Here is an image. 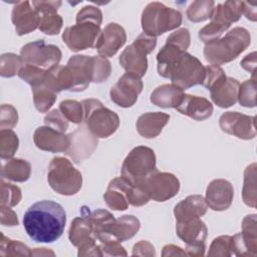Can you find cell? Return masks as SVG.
<instances>
[{"label": "cell", "mask_w": 257, "mask_h": 257, "mask_svg": "<svg viewBox=\"0 0 257 257\" xmlns=\"http://www.w3.org/2000/svg\"><path fill=\"white\" fill-rule=\"evenodd\" d=\"M158 73L180 88L202 84L205 66L194 55L177 46L165 44L157 54Z\"/></svg>", "instance_id": "cell-1"}, {"label": "cell", "mask_w": 257, "mask_h": 257, "mask_svg": "<svg viewBox=\"0 0 257 257\" xmlns=\"http://www.w3.org/2000/svg\"><path fill=\"white\" fill-rule=\"evenodd\" d=\"M66 214L63 207L53 201L43 200L32 204L23 216V226L28 236L38 243H52L63 233Z\"/></svg>", "instance_id": "cell-2"}, {"label": "cell", "mask_w": 257, "mask_h": 257, "mask_svg": "<svg viewBox=\"0 0 257 257\" xmlns=\"http://www.w3.org/2000/svg\"><path fill=\"white\" fill-rule=\"evenodd\" d=\"M251 36L247 29L234 27L219 39L207 43L204 47L205 59L213 65H221L236 59L250 45Z\"/></svg>", "instance_id": "cell-3"}, {"label": "cell", "mask_w": 257, "mask_h": 257, "mask_svg": "<svg viewBox=\"0 0 257 257\" xmlns=\"http://www.w3.org/2000/svg\"><path fill=\"white\" fill-rule=\"evenodd\" d=\"M141 21L144 33L157 37L178 28L182 24V14L161 2H151L145 7Z\"/></svg>", "instance_id": "cell-4"}, {"label": "cell", "mask_w": 257, "mask_h": 257, "mask_svg": "<svg viewBox=\"0 0 257 257\" xmlns=\"http://www.w3.org/2000/svg\"><path fill=\"white\" fill-rule=\"evenodd\" d=\"M81 103L84 111L83 121L94 137L107 138L117 131L119 117L113 110L105 107L96 98L83 99Z\"/></svg>", "instance_id": "cell-5"}, {"label": "cell", "mask_w": 257, "mask_h": 257, "mask_svg": "<svg viewBox=\"0 0 257 257\" xmlns=\"http://www.w3.org/2000/svg\"><path fill=\"white\" fill-rule=\"evenodd\" d=\"M47 181L56 193L63 196L75 195L82 186V175L70 161L62 157H55L48 166Z\"/></svg>", "instance_id": "cell-6"}, {"label": "cell", "mask_w": 257, "mask_h": 257, "mask_svg": "<svg viewBox=\"0 0 257 257\" xmlns=\"http://www.w3.org/2000/svg\"><path fill=\"white\" fill-rule=\"evenodd\" d=\"M157 170L155 152L145 146L134 148L123 160L121 177L131 185L139 186L151 173Z\"/></svg>", "instance_id": "cell-7"}, {"label": "cell", "mask_w": 257, "mask_h": 257, "mask_svg": "<svg viewBox=\"0 0 257 257\" xmlns=\"http://www.w3.org/2000/svg\"><path fill=\"white\" fill-rule=\"evenodd\" d=\"M89 208H81V216L71 222L68 232L70 243L78 248L77 256H102L98 243L93 233L92 223L89 218Z\"/></svg>", "instance_id": "cell-8"}, {"label": "cell", "mask_w": 257, "mask_h": 257, "mask_svg": "<svg viewBox=\"0 0 257 257\" xmlns=\"http://www.w3.org/2000/svg\"><path fill=\"white\" fill-rule=\"evenodd\" d=\"M157 45V38L149 36L144 32L120 53L118 57L121 67L130 73L142 77L148 70L147 55L150 54Z\"/></svg>", "instance_id": "cell-9"}, {"label": "cell", "mask_w": 257, "mask_h": 257, "mask_svg": "<svg viewBox=\"0 0 257 257\" xmlns=\"http://www.w3.org/2000/svg\"><path fill=\"white\" fill-rule=\"evenodd\" d=\"M20 56L25 64L48 70L58 65L61 60V50L53 44H46L44 40H36L22 46Z\"/></svg>", "instance_id": "cell-10"}, {"label": "cell", "mask_w": 257, "mask_h": 257, "mask_svg": "<svg viewBox=\"0 0 257 257\" xmlns=\"http://www.w3.org/2000/svg\"><path fill=\"white\" fill-rule=\"evenodd\" d=\"M139 186L145 191L150 200L165 202L178 194L180 190V181L171 173L159 172L156 170Z\"/></svg>", "instance_id": "cell-11"}, {"label": "cell", "mask_w": 257, "mask_h": 257, "mask_svg": "<svg viewBox=\"0 0 257 257\" xmlns=\"http://www.w3.org/2000/svg\"><path fill=\"white\" fill-rule=\"evenodd\" d=\"M100 33V26L96 23L81 21L66 27L62 33V40L71 51L78 52L95 47Z\"/></svg>", "instance_id": "cell-12"}, {"label": "cell", "mask_w": 257, "mask_h": 257, "mask_svg": "<svg viewBox=\"0 0 257 257\" xmlns=\"http://www.w3.org/2000/svg\"><path fill=\"white\" fill-rule=\"evenodd\" d=\"M176 232L178 237L186 244L187 255L203 256L205 254V241L208 229L200 218L176 222Z\"/></svg>", "instance_id": "cell-13"}, {"label": "cell", "mask_w": 257, "mask_h": 257, "mask_svg": "<svg viewBox=\"0 0 257 257\" xmlns=\"http://www.w3.org/2000/svg\"><path fill=\"white\" fill-rule=\"evenodd\" d=\"M142 77L137 74L125 72L109 90L110 99L120 107H131L143 90Z\"/></svg>", "instance_id": "cell-14"}, {"label": "cell", "mask_w": 257, "mask_h": 257, "mask_svg": "<svg viewBox=\"0 0 257 257\" xmlns=\"http://www.w3.org/2000/svg\"><path fill=\"white\" fill-rule=\"evenodd\" d=\"M255 118L237 111H227L221 115L219 125L226 134L242 140H253L256 137Z\"/></svg>", "instance_id": "cell-15"}, {"label": "cell", "mask_w": 257, "mask_h": 257, "mask_svg": "<svg viewBox=\"0 0 257 257\" xmlns=\"http://www.w3.org/2000/svg\"><path fill=\"white\" fill-rule=\"evenodd\" d=\"M233 254L236 256L257 255L256 215L250 214L242 221V232L232 236Z\"/></svg>", "instance_id": "cell-16"}, {"label": "cell", "mask_w": 257, "mask_h": 257, "mask_svg": "<svg viewBox=\"0 0 257 257\" xmlns=\"http://www.w3.org/2000/svg\"><path fill=\"white\" fill-rule=\"evenodd\" d=\"M70 146L66 155L75 163H79L89 158L97 147V138L94 137L86 127L80 126L69 134Z\"/></svg>", "instance_id": "cell-17"}, {"label": "cell", "mask_w": 257, "mask_h": 257, "mask_svg": "<svg viewBox=\"0 0 257 257\" xmlns=\"http://www.w3.org/2000/svg\"><path fill=\"white\" fill-rule=\"evenodd\" d=\"M33 141L39 150L51 153H66L70 146L68 135L47 125L39 126L35 130Z\"/></svg>", "instance_id": "cell-18"}, {"label": "cell", "mask_w": 257, "mask_h": 257, "mask_svg": "<svg viewBox=\"0 0 257 257\" xmlns=\"http://www.w3.org/2000/svg\"><path fill=\"white\" fill-rule=\"evenodd\" d=\"M234 189L232 184L224 179L213 180L207 187L205 201L213 211L227 210L233 201Z\"/></svg>", "instance_id": "cell-19"}, {"label": "cell", "mask_w": 257, "mask_h": 257, "mask_svg": "<svg viewBox=\"0 0 257 257\" xmlns=\"http://www.w3.org/2000/svg\"><path fill=\"white\" fill-rule=\"evenodd\" d=\"M126 40L125 30L117 23H108L102 30L95 45L99 55L103 57L113 56Z\"/></svg>", "instance_id": "cell-20"}, {"label": "cell", "mask_w": 257, "mask_h": 257, "mask_svg": "<svg viewBox=\"0 0 257 257\" xmlns=\"http://www.w3.org/2000/svg\"><path fill=\"white\" fill-rule=\"evenodd\" d=\"M11 20L19 36L28 34L39 27L40 16L29 1L18 2L12 9Z\"/></svg>", "instance_id": "cell-21"}, {"label": "cell", "mask_w": 257, "mask_h": 257, "mask_svg": "<svg viewBox=\"0 0 257 257\" xmlns=\"http://www.w3.org/2000/svg\"><path fill=\"white\" fill-rule=\"evenodd\" d=\"M133 185H131L122 177L111 180L103 195L106 205L114 211H124L130 205V193Z\"/></svg>", "instance_id": "cell-22"}, {"label": "cell", "mask_w": 257, "mask_h": 257, "mask_svg": "<svg viewBox=\"0 0 257 257\" xmlns=\"http://www.w3.org/2000/svg\"><path fill=\"white\" fill-rule=\"evenodd\" d=\"M239 85L237 79L225 75L209 89L213 102L222 108L234 105L237 101Z\"/></svg>", "instance_id": "cell-23"}, {"label": "cell", "mask_w": 257, "mask_h": 257, "mask_svg": "<svg viewBox=\"0 0 257 257\" xmlns=\"http://www.w3.org/2000/svg\"><path fill=\"white\" fill-rule=\"evenodd\" d=\"M176 109L195 120H205L212 115L213 104L205 97L184 94L181 103Z\"/></svg>", "instance_id": "cell-24"}, {"label": "cell", "mask_w": 257, "mask_h": 257, "mask_svg": "<svg viewBox=\"0 0 257 257\" xmlns=\"http://www.w3.org/2000/svg\"><path fill=\"white\" fill-rule=\"evenodd\" d=\"M208 206L201 195H191L178 203L174 208L176 222H185L200 218L207 213Z\"/></svg>", "instance_id": "cell-25"}, {"label": "cell", "mask_w": 257, "mask_h": 257, "mask_svg": "<svg viewBox=\"0 0 257 257\" xmlns=\"http://www.w3.org/2000/svg\"><path fill=\"white\" fill-rule=\"evenodd\" d=\"M170 115L165 112H146L139 116L137 120V131L145 139L158 137L164 126L169 122Z\"/></svg>", "instance_id": "cell-26"}, {"label": "cell", "mask_w": 257, "mask_h": 257, "mask_svg": "<svg viewBox=\"0 0 257 257\" xmlns=\"http://www.w3.org/2000/svg\"><path fill=\"white\" fill-rule=\"evenodd\" d=\"M184 94V90L173 83L163 84L155 88L151 93L150 100L153 104L159 107L177 108L181 103Z\"/></svg>", "instance_id": "cell-27"}, {"label": "cell", "mask_w": 257, "mask_h": 257, "mask_svg": "<svg viewBox=\"0 0 257 257\" xmlns=\"http://www.w3.org/2000/svg\"><path fill=\"white\" fill-rule=\"evenodd\" d=\"M140 227L141 223L137 217L133 215H123L118 219H115L109 227L107 234L103 236H110L119 242H123L133 238L140 230Z\"/></svg>", "instance_id": "cell-28"}, {"label": "cell", "mask_w": 257, "mask_h": 257, "mask_svg": "<svg viewBox=\"0 0 257 257\" xmlns=\"http://www.w3.org/2000/svg\"><path fill=\"white\" fill-rule=\"evenodd\" d=\"M244 11V1L229 0L225 3L218 4L213 11L211 20L229 28L232 23L237 22Z\"/></svg>", "instance_id": "cell-29"}, {"label": "cell", "mask_w": 257, "mask_h": 257, "mask_svg": "<svg viewBox=\"0 0 257 257\" xmlns=\"http://www.w3.org/2000/svg\"><path fill=\"white\" fill-rule=\"evenodd\" d=\"M31 166L22 159L11 158L7 162H3L1 169L2 179H7L12 182L23 183L30 178Z\"/></svg>", "instance_id": "cell-30"}, {"label": "cell", "mask_w": 257, "mask_h": 257, "mask_svg": "<svg viewBox=\"0 0 257 257\" xmlns=\"http://www.w3.org/2000/svg\"><path fill=\"white\" fill-rule=\"evenodd\" d=\"M215 8V2L212 0H198L190 4L187 9V18L191 22H202L211 19Z\"/></svg>", "instance_id": "cell-31"}, {"label": "cell", "mask_w": 257, "mask_h": 257, "mask_svg": "<svg viewBox=\"0 0 257 257\" xmlns=\"http://www.w3.org/2000/svg\"><path fill=\"white\" fill-rule=\"evenodd\" d=\"M242 197L247 206L256 207V163H252L245 169Z\"/></svg>", "instance_id": "cell-32"}, {"label": "cell", "mask_w": 257, "mask_h": 257, "mask_svg": "<svg viewBox=\"0 0 257 257\" xmlns=\"http://www.w3.org/2000/svg\"><path fill=\"white\" fill-rule=\"evenodd\" d=\"M33 102L39 112H47L56 100V93L44 83L32 86Z\"/></svg>", "instance_id": "cell-33"}, {"label": "cell", "mask_w": 257, "mask_h": 257, "mask_svg": "<svg viewBox=\"0 0 257 257\" xmlns=\"http://www.w3.org/2000/svg\"><path fill=\"white\" fill-rule=\"evenodd\" d=\"M89 218L92 223L93 233L96 239L100 236L106 235L109 227L115 221L113 215L103 209H97L93 212H89Z\"/></svg>", "instance_id": "cell-34"}, {"label": "cell", "mask_w": 257, "mask_h": 257, "mask_svg": "<svg viewBox=\"0 0 257 257\" xmlns=\"http://www.w3.org/2000/svg\"><path fill=\"white\" fill-rule=\"evenodd\" d=\"M30 248L17 240H11L1 233L0 241V256H31Z\"/></svg>", "instance_id": "cell-35"}, {"label": "cell", "mask_w": 257, "mask_h": 257, "mask_svg": "<svg viewBox=\"0 0 257 257\" xmlns=\"http://www.w3.org/2000/svg\"><path fill=\"white\" fill-rule=\"evenodd\" d=\"M19 146L17 135L12 130H1L0 132V157L4 160L11 159Z\"/></svg>", "instance_id": "cell-36"}, {"label": "cell", "mask_w": 257, "mask_h": 257, "mask_svg": "<svg viewBox=\"0 0 257 257\" xmlns=\"http://www.w3.org/2000/svg\"><path fill=\"white\" fill-rule=\"evenodd\" d=\"M24 64L21 56L14 53H4L0 57V74L3 77H12L19 73Z\"/></svg>", "instance_id": "cell-37"}, {"label": "cell", "mask_w": 257, "mask_h": 257, "mask_svg": "<svg viewBox=\"0 0 257 257\" xmlns=\"http://www.w3.org/2000/svg\"><path fill=\"white\" fill-rule=\"evenodd\" d=\"M59 111L72 123H81L84 118L82 103L73 99H65L59 103Z\"/></svg>", "instance_id": "cell-38"}, {"label": "cell", "mask_w": 257, "mask_h": 257, "mask_svg": "<svg viewBox=\"0 0 257 257\" xmlns=\"http://www.w3.org/2000/svg\"><path fill=\"white\" fill-rule=\"evenodd\" d=\"M40 23L39 30L47 35H57L63 24L62 17L57 12H47L39 14Z\"/></svg>", "instance_id": "cell-39"}, {"label": "cell", "mask_w": 257, "mask_h": 257, "mask_svg": "<svg viewBox=\"0 0 257 257\" xmlns=\"http://www.w3.org/2000/svg\"><path fill=\"white\" fill-rule=\"evenodd\" d=\"M237 100L244 107L256 105V78L247 79L239 85Z\"/></svg>", "instance_id": "cell-40"}, {"label": "cell", "mask_w": 257, "mask_h": 257, "mask_svg": "<svg viewBox=\"0 0 257 257\" xmlns=\"http://www.w3.org/2000/svg\"><path fill=\"white\" fill-rule=\"evenodd\" d=\"M92 66V82L101 83L105 81L111 72L110 62L101 55L91 56Z\"/></svg>", "instance_id": "cell-41"}, {"label": "cell", "mask_w": 257, "mask_h": 257, "mask_svg": "<svg viewBox=\"0 0 257 257\" xmlns=\"http://www.w3.org/2000/svg\"><path fill=\"white\" fill-rule=\"evenodd\" d=\"M233 254V242L232 236L223 235L215 238L209 248L208 256H232Z\"/></svg>", "instance_id": "cell-42"}, {"label": "cell", "mask_w": 257, "mask_h": 257, "mask_svg": "<svg viewBox=\"0 0 257 257\" xmlns=\"http://www.w3.org/2000/svg\"><path fill=\"white\" fill-rule=\"evenodd\" d=\"M22 198L19 187L1 180V206L14 207L19 204Z\"/></svg>", "instance_id": "cell-43"}, {"label": "cell", "mask_w": 257, "mask_h": 257, "mask_svg": "<svg viewBox=\"0 0 257 257\" xmlns=\"http://www.w3.org/2000/svg\"><path fill=\"white\" fill-rule=\"evenodd\" d=\"M46 71L47 70L39 68L37 66L25 64L19 71L18 76L24 81H26L28 84H30L32 87L44 83Z\"/></svg>", "instance_id": "cell-44"}, {"label": "cell", "mask_w": 257, "mask_h": 257, "mask_svg": "<svg viewBox=\"0 0 257 257\" xmlns=\"http://www.w3.org/2000/svg\"><path fill=\"white\" fill-rule=\"evenodd\" d=\"M102 256H126L124 248L120 242L110 236H101L96 239Z\"/></svg>", "instance_id": "cell-45"}, {"label": "cell", "mask_w": 257, "mask_h": 257, "mask_svg": "<svg viewBox=\"0 0 257 257\" xmlns=\"http://www.w3.org/2000/svg\"><path fill=\"white\" fill-rule=\"evenodd\" d=\"M228 28L222 24H220L217 21L211 20V22L204 26L200 31H199V38L205 42L206 44L214 41L216 39H219L220 36L227 30Z\"/></svg>", "instance_id": "cell-46"}, {"label": "cell", "mask_w": 257, "mask_h": 257, "mask_svg": "<svg viewBox=\"0 0 257 257\" xmlns=\"http://www.w3.org/2000/svg\"><path fill=\"white\" fill-rule=\"evenodd\" d=\"M45 125L50 126L60 133H65L68 128V120L63 116L59 109H52L44 116Z\"/></svg>", "instance_id": "cell-47"}, {"label": "cell", "mask_w": 257, "mask_h": 257, "mask_svg": "<svg viewBox=\"0 0 257 257\" xmlns=\"http://www.w3.org/2000/svg\"><path fill=\"white\" fill-rule=\"evenodd\" d=\"M18 113L16 108L11 104L1 105V116H0V127L1 130H11L17 124Z\"/></svg>", "instance_id": "cell-48"}, {"label": "cell", "mask_w": 257, "mask_h": 257, "mask_svg": "<svg viewBox=\"0 0 257 257\" xmlns=\"http://www.w3.org/2000/svg\"><path fill=\"white\" fill-rule=\"evenodd\" d=\"M167 44L177 46L183 50H187L191 43L190 32L187 28H181L170 34L166 41Z\"/></svg>", "instance_id": "cell-49"}, {"label": "cell", "mask_w": 257, "mask_h": 257, "mask_svg": "<svg viewBox=\"0 0 257 257\" xmlns=\"http://www.w3.org/2000/svg\"><path fill=\"white\" fill-rule=\"evenodd\" d=\"M81 21L93 22L100 26L102 22V13L100 9L95 6H92V5L84 6L82 9L78 11L76 15V22H81Z\"/></svg>", "instance_id": "cell-50"}, {"label": "cell", "mask_w": 257, "mask_h": 257, "mask_svg": "<svg viewBox=\"0 0 257 257\" xmlns=\"http://www.w3.org/2000/svg\"><path fill=\"white\" fill-rule=\"evenodd\" d=\"M226 74H225L224 70L220 66L209 64V65L205 66V77L203 79L202 84L207 89H210L219 79H221Z\"/></svg>", "instance_id": "cell-51"}, {"label": "cell", "mask_w": 257, "mask_h": 257, "mask_svg": "<svg viewBox=\"0 0 257 257\" xmlns=\"http://www.w3.org/2000/svg\"><path fill=\"white\" fill-rule=\"evenodd\" d=\"M61 4V1H32V6L38 12V14L57 12Z\"/></svg>", "instance_id": "cell-52"}, {"label": "cell", "mask_w": 257, "mask_h": 257, "mask_svg": "<svg viewBox=\"0 0 257 257\" xmlns=\"http://www.w3.org/2000/svg\"><path fill=\"white\" fill-rule=\"evenodd\" d=\"M132 255H134V256H136V255H138V256H150V257L155 256L156 255L155 247L149 241L141 240V241H139L138 243H136L134 245Z\"/></svg>", "instance_id": "cell-53"}, {"label": "cell", "mask_w": 257, "mask_h": 257, "mask_svg": "<svg viewBox=\"0 0 257 257\" xmlns=\"http://www.w3.org/2000/svg\"><path fill=\"white\" fill-rule=\"evenodd\" d=\"M19 224L16 213L10 207L1 206V225L3 226H17Z\"/></svg>", "instance_id": "cell-54"}, {"label": "cell", "mask_w": 257, "mask_h": 257, "mask_svg": "<svg viewBox=\"0 0 257 257\" xmlns=\"http://www.w3.org/2000/svg\"><path fill=\"white\" fill-rule=\"evenodd\" d=\"M241 66L252 73V78H255V67H256V52H252L246 55L241 61Z\"/></svg>", "instance_id": "cell-55"}, {"label": "cell", "mask_w": 257, "mask_h": 257, "mask_svg": "<svg viewBox=\"0 0 257 257\" xmlns=\"http://www.w3.org/2000/svg\"><path fill=\"white\" fill-rule=\"evenodd\" d=\"M187 255L186 251L183 250L181 247L173 245V244H169L164 246L163 248V252H162V256L167 257V256H185Z\"/></svg>", "instance_id": "cell-56"}, {"label": "cell", "mask_w": 257, "mask_h": 257, "mask_svg": "<svg viewBox=\"0 0 257 257\" xmlns=\"http://www.w3.org/2000/svg\"><path fill=\"white\" fill-rule=\"evenodd\" d=\"M243 14L246 16L247 19L251 21H256V5L255 4H250L244 1V11Z\"/></svg>", "instance_id": "cell-57"}, {"label": "cell", "mask_w": 257, "mask_h": 257, "mask_svg": "<svg viewBox=\"0 0 257 257\" xmlns=\"http://www.w3.org/2000/svg\"><path fill=\"white\" fill-rule=\"evenodd\" d=\"M32 255H35V256H54V252L51 251V250H48L47 248H35L33 251H32Z\"/></svg>", "instance_id": "cell-58"}]
</instances>
